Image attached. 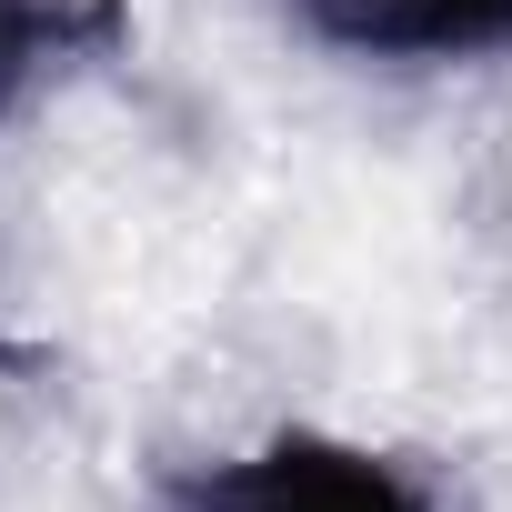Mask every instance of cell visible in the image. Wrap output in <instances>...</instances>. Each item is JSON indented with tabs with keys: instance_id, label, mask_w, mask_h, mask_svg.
<instances>
[{
	"instance_id": "6da1fadb",
	"label": "cell",
	"mask_w": 512,
	"mask_h": 512,
	"mask_svg": "<svg viewBox=\"0 0 512 512\" xmlns=\"http://www.w3.org/2000/svg\"><path fill=\"white\" fill-rule=\"evenodd\" d=\"M151 512H442L432 482L342 432H272L211 462H181Z\"/></svg>"
},
{
	"instance_id": "7a4b0ae2",
	"label": "cell",
	"mask_w": 512,
	"mask_h": 512,
	"mask_svg": "<svg viewBox=\"0 0 512 512\" xmlns=\"http://www.w3.org/2000/svg\"><path fill=\"white\" fill-rule=\"evenodd\" d=\"M282 11L322 51L392 61V71H442V61L512 51V0H282Z\"/></svg>"
},
{
	"instance_id": "3957f363",
	"label": "cell",
	"mask_w": 512,
	"mask_h": 512,
	"mask_svg": "<svg viewBox=\"0 0 512 512\" xmlns=\"http://www.w3.org/2000/svg\"><path fill=\"white\" fill-rule=\"evenodd\" d=\"M121 41V0H0V121L41 101L61 71L111 61Z\"/></svg>"
}]
</instances>
